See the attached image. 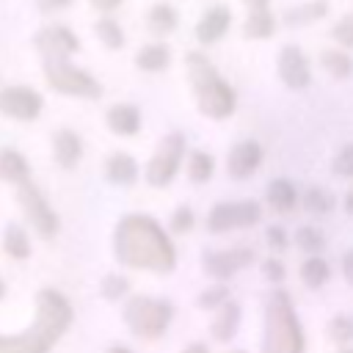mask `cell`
Here are the masks:
<instances>
[{"label":"cell","instance_id":"6da1fadb","mask_svg":"<svg viewBox=\"0 0 353 353\" xmlns=\"http://www.w3.org/2000/svg\"><path fill=\"white\" fill-rule=\"evenodd\" d=\"M113 256L130 270H149L165 276L176 268V248L171 234L143 212L121 215L113 229Z\"/></svg>","mask_w":353,"mask_h":353},{"label":"cell","instance_id":"7a4b0ae2","mask_svg":"<svg viewBox=\"0 0 353 353\" xmlns=\"http://www.w3.org/2000/svg\"><path fill=\"white\" fill-rule=\"evenodd\" d=\"M72 303L58 290L36 295V314L19 334H0V353H50L72 325Z\"/></svg>","mask_w":353,"mask_h":353},{"label":"cell","instance_id":"3957f363","mask_svg":"<svg viewBox=\"0 0 353 353\" xmlns=\"http://www.w3.org/2000/svg\"><path fill=\"white\" fill-rule=\"evenodd\" d=\"M185 74H188L193 102H196L201 116L221 121L237 110L234 88L221 77V72L215 69V63L204 52H196V50L185 52Z\"/></svg>","mask_w":353,"mask_h":353},{"label":"cell","instance_id":"277c9868","mask_svg":"<svg viewBox=\"0 0 353 353\" xmlns=\"http://www.w3.org/2000/svg\"><path fill=\"white\" fill-rule=\"evenodd\" d=\"M259 353H306L303 325L298 320V312H295L287 290H281V287L270 290L265 298Z\"/></svg>","mask_w":353,"mask_h":353},{"label":"cell","instance_id":"5b68a950","mask_svg":"<svg viewBox=\"0 0 353 353\" xmlns=\"http://www.w3.org/2000/svg\"><path fill=\"white\" fill-rule=\"evenodd\" d=\"M121 317L132 336H138L143 342H154L168 331V325L174 320V303L168 298L132 295V298H127Z\"/></svg>","mask_w":353,"mask_h":353},{"label":"cell","instance_id":"8992f818","mask_svg":"<svg viewBox=\"0 0 353 353\" xmlns=\"http://www.w3.org/2000/svg\"><path fill=\"white\" fill-rule=\"evenodd\" d=\"M44 66V77L47 85L58 94L66 97H80V99H99L102 97V85L94 74H88L85 69L74 66L69 58H41Z\"/></svg>","mask_w":353,"mask_h":353},{"label":"cell","instance_id":"52a82bcc","mask_svg":"<svg viewBox=\"0 0 353 353\" xmlns=\"http://www.w3.org/2000/svg\"><path fill=\"white\" fill-rule=\"evenodd\" d=\"M182 160H185V135L168 132L146 163V171H143L146 182L152 188H168L174 182V176L179 174Z\"/></svg>","mask_w":353,"mask_h":353},{"label":"cell","instance_id":"ba28073f","mask_svg":"<svg viewBox=\"0 0 353 353\" xmlns=\"http://www.w3.org/2000/svg\"><path fill=\"white\" fill-rule=\"evenodd\" d=\"M262 221V204L254 199L240 201H218L207 212V229L212 234H223L232 229H248Z\"/></svg>","mask_w":353,"mask_h":353},{"label":"cell","instance_id":"9c48e42d","mask_svg":"<svg viewBox=\"0 0 353 353\" xmlns=\"http://www.w3.org/2000/svg\"><path fill=\"white\" fill-rule=\"evenodd\" d=\"M17 199H19V207H22V212H25L28 223L33 226V232H36L39 237H44V240H52V237L58 234V229H61V221H58L55 210L50 207V201L41 196V190L28 179V182L19 185Z\"/></svg>","mask_w":353,"mask_h":353},{"label":"cell","instance_id":"30bf717a","mask_svg":"<svg viewBox=\"0 0 353 353\" xmlns=\"http://www.w3.org/2000/svg\"><path fill=\"white\" fill-rule=\"evenodd\" d=\"M276 72L279 80L292 88V91H303L312 83V63L306 58V52L298 44H284L276 55Z\"/></svg>","mask_w":353,"mask_h":353},{"label":"cell","instance_id":"8fae6325","mask_svg":"<svg viewBox=\"0 0 353 353\" xmlns=\"http://www.w3.org/2000/svg\"><path fill=\"white\" fill-rule=\"evenodd\" d=\"M251 262H254V251L251 248H243V245L226 248V251H204V256H201L204 273L210 279L221 281V284H226L237 270L248 268Z\"/></svg>","mask_w":353,"mask_h":353},{"label":"cell","instance_id":"7c38bea8","mask_svg":"<svg viewBox=\"0 0 353 353\" xmlns=\"http://www.w3.org/2000/svg\"><path fill=\"white\" fill-rule=\"evenodd\" d=\"M44 108V99L39 91L28 85H6L0 88V113L17 121H33Z\"/></svg>","mask_w":353,"mask_h":353},{"label":"cell","instance_id":"4fadbf2b","mask_svg":"<svg viewBox=\"0 0 353 353\" xmlns=\"http://www.w3.org/2000/svg\"><path fill=\"white\" fill-rule=\"evenodd\" d=\"M36 50L41 52V58H72L80 50V39L66 28V25H50L41 28L33 39Z\"/></svg>","mask_w":353,"mask_h":353},{"label":"cell","instance_id":"5bb4252c","mask_svg":"<svg viewBox=\"0 0 353 353\" xmlns=\"http://www.w3.org/2000/svg\"><path fill=\"white\" fill-rule=\"evenodd\" d=\"M262 143L254 141V138H245V141H237L229 154H226V171L232 179H248L259 171L262 165Z\"/></svg>","mask_w":353,"mask_h":353},{"label":"cell","instance_id":"9a60e30c","mask_svg":"<svg viewBox=\"0 0 353 353\" xmlns=\"http://www.w3.org/2000/svg\"><path fill=\"white\" fill-rule=\"evenodd\" d=\"M229 28H232V8L226 3H218V6H210L201 14V19L193 28V36H196L199 44L210 47V44L221 41L229 33Z\"/></svg>","mask_w":353,"mask_h":353},{"label":"cell","instance_id":"2e32d148","mask_svg":"<svg viewBox=\"0 0 353 353\" xmlns=\"http://www.w3.org/2000/svg\"><path fill=\"white\" fill-rule=\"evenodd\" d=\"M240 320H243V309H240L237 301L229 298L223 306L215 309V317L210 323V336L215 342H232L237 328H240Z\"/></svg>","mask_w":353,"mask_h":353},{"label":"cell","instance_id":"e0dca14e","mask_svg":"<svg viewBox=\"0 0 353 353\" xmlns=\"http://www.w3.org/2000/svg\"><path fill=\"white\" fill-rule=\"evenodd\" d=\"M105 124L110 132L121 135V138H130V135H138L141 130V110L130 102H116L108 108L105 113Z\"/></svg>","mask_w":353,"mask_h":353},{"label":"cell","instance_id":"ac0fdd59","mask_svg":"<svg viewBox=\"0 0 353 353\" xmlns=\"http://www.w3.org/2000/svg\"><path fill=\"white\" fill-rule=\"evenodd\" d=\"M52 157H55V163L61 165V168H74L77 163H80V157H83V141H80V135L74 132V130H58L55 135H52Z\"/></svg>","mask_w":353,"mask_h":353},{"label":"cell","instance_id":"d6986e66","mask_svg":"<svg viewBox=\"0 0 353 353\" xmlns=\"http://www.w3.org/2000/svg\"><path fill=\"white\" fill-rule=\"evenodd\" d=\"M265 204H268L273 212H279V215L292 212L295 204H298V188H295V182H290L287 176L270 179L268 188H265Z\"/></svg>","mask_w":353,"mask_h":353},{"label":"cell","instance_id":"ffe728a7","mask_svg":"<svg viewBox=\"0 0 353 353\" xmlns=\"http://www.w3.org/2000/svg\"><path fill=\"white\" fill-rule=\"evenodd\" d=\"M105 176H108V182H113L119 188L135 185V179H138V160L132 154H127V152H113L105 160Z\"/></svg>","mask_w":353,"mask_h":353},{"label":"cell","instance_id":"44dd1931","mask_svg":"<svg viewBox=\"0 0 353 353\" xmlns=\"http://www.w3.org/2000/svg\"><path fill=\"white\" fill-rule=\"evenodd\" d=\"M135 66L141 72H149V74L165 72L171 66V47L163 44V41H152V44L141 47L138 55H135Z\"/></svg>","mask_w":353,"mask_h":353},{"label":"cell","instance_id":"7402d4cb","mask_svg":"<svg viewBox=\"0 0 353 353\" xmlns=\"http://www.w3.org/2000/svg\"><path fill=\"white\" fill-rule=\"evenodd\" d=\"M325 14H328V0H309V3L287 8L281 19H284L287 28H306V25L320 22Z\"/></svg>","mask_w":353,"mask_h":353},{"label":"cell","instance_id":"603a6c76","mask_svg":"<svg viewBox=\"0 0 353 353\" xmlns=\"http://www.w3.org/2000/svg\"><path fill=\"white\" fill-rule=\"evenodd\" d=\"M0 179L17 188L30 179V165L17 149H0Z\"/></svg>","mask_w":353,"mask_h":353},{"label":"cell","instance_id":"cb8c5ba5","mask_svg":"<svg viewBox=\"0 0 353 353\" xmlns=\"http://www.w3.org/2000/svg\"><path fill=\"white\" fill-rule=\"evenodd\" d=\"M176 25H179V14L171 3H154L146 11V28L154 36H168L176 30Z\"/></svg>","mask_w":353,"mask_h":353},{"label":"cell","instance_id":"d4e9b609","mask_svg":"<svg viewBox=\"0 0 353 353\" xmlns=\"http://www.w3.org/2000/svg\"><path fill=\"white\" fill-rule=\"evenodd\" d=\"M276 33V17L270 8H254L248 11L245 22H243V36L251 39V41H262V39H270Z\"/></svg>","mask_w":353,"mask_h":353},{"label":"cell","instance_id":"484cf974","mask_svg":"<svg viewBox=\"0 0 353 353\" xmlns=\"http://www.w3.org/2000/svg\"><path fill=\"white\" fill-rule=\"evenodd\" d=\"M185 171H188V179L193 185H204L215 174V157L210 152H204V149H193L188 154V160H185Z\"/></svg>","mask_w":353,"mask_h":353},{"label":"cell","instance_id":"4316f807","mask_svg":"<svg viewBox=\"0 0 353 353\" xmlns=\"http://www.w3.org/2000/svg\"><path fill=\"white\" fill-rule=\"evenodd\" d=\"M301 281H303V287H309V290H320L328 279H331V265L323 259V256H306L303 262H301Z\"/></svg>","mask_w":353,"mask_h":353},{"label":"cell","instance_id":"83f0119b","mask_svg":"<svg viewBox=\"0 0 353 353\" xmlns=\"http://www.w3.org/2000/svg\"><path fill=\"white\" fill-rule=\"evenodd\" d=\"M320 66L334 80H347L353 74V58L347 55V50H323L320 52Z\"/></svg>","mask_w":353,"mask_h":353},{"label":"cell","instance_id":"f1b7e54d","mask_svg":"<svg viewBox=\"0 0 353 353\" xmlns=\"http://www.w3.org/2000/svg\"><path fill=\"white\" fill-rule=\"evenodd\" d=\"M3 248L14 259H28L30 256V237L19 223H8L3 234Z\"/></svg>","mask_w":353,"mask_h":353},{"label":"cell","instance_id":"f546056e","mask_svg":"<svg viewBox=\"0 0 353 353\" xmlns=\"http://www.w3.org/2000/svg\"><path fill=\"white\" fill-rule=\"evenodd\" d=\"M94 33H97V39H99L108 50H121L124 41H127L121 25H119L113 17H99L97 25H94Z\"/></svg>","mask_w":353,"mask_h":353},{"label":"cell","instance_id":"4dcf8cb0","mask_svg":"<svg viewBox=\"0 0 353 353\" xmlns=\"http://www.w3.org/2000/svg\"><path fill=\"white\" fill-rule=\"evenodd\" d=\"M292 243H295L303 254L320 256V251L325 248V234H323V229H317V226H298Z\"/></svg>","mask_w":353,"mask_h":353},{"label":"cell","instance_id":"1f68e13d","mask_svg":"<svg viewBox=\"0 0 353 353\" xmlns=\"http://www.w3.org/2000/svg\"><path fill=\"white\" fill-rule=\"evenodd\" d=\"M303 207L312 215H328L334 210V193H328L323 185H309L303 193Z\"/></svg>","mask_w":353,"mask_h":353},{"label":"cell","instance_id":"d6a6232c","mask_svg":"<svg viewBox=\"0 0 353 353\" xmlns=\"http://www.w3.org/2000/svg\"><path fill=\"white\" fill-rule=\"evenodd\" d=\"M325 334L339 347H347V342H353V317L350 314H334L325 325Z\"/></svg>","mask_w":353,"mask_h":353},{"label":"cell","instance_id":"836d02e7","mask_svg":"<svg viewBox=\"0 0 353 353\" xmlns=\"http://www.w3.org/2000/svg\"><path fill=\"white\" fill-rule=\"evenodd\" d=\"M229 301V287L226 284H221V281H215L212 287H207V290H201L199 295H196V309H204V312H215L218 306H223Z\"/></svg>","mask_w":353,"mask_h":353},{"label":"cell","instance_id":"e575fe53","mask_svg":"<svg viewBox=\"0 0 353 353\" xmlns=\"http://www.w3.org/2000/svg\"><path fill=\"white\" fill-rule=\"evenodd\" d=\"M99 292H102L105 301H121V298H127V292H130V281H127V276H121V273H108V276L102 279V284H99Z\"/></svg>","mask_w":353,"mask_h":353},{"label":"cell","instance_id":"d590c367","mask_svg":"<svg viewBox=\"0 0 353 353\" xmlns=\"http://www.w3.org/2000/svg\"><path fill=\"white\" fill-rule=\"evenodd\" d=\"M331 39L339 44V50H353V8L334 22Z\"/></svg>","mask_w":353,"mask_h":353},{"label":"cell","instance_id":"8d00e7d4","mask_svg":"<svg viewBox=\"0 0 353 353\" xmlns=\"http://www.w3.org/2000/svg\"><path fill=\"white\" fill-rule=\"evenodd\" d=\"M193 226H196V215L188 204H179L168 218V232H174V234H188V232H193Z\"/></svg>","mask_w":353,"mask_h":353},{"label":"cell","instance_id":"74e56055","mask_svg":"<svg viewBox=\"0 0 353 353\" xmlns=\"http://www.w3.org/2000/svg\"><path fill=\"white\" fill-rule=\"evenodd\" d=\"M331 168L336 176H345V179H353V143H345L334 160H331Z\"/></svg>","mask_w":353,"mask_h":353},{"label":"cell","instance_id":"f35d334b","mask_svg":"<svg viewBox=\"0 0 353 353\" xmlns=\"http://www.w3.org/2000/svg\"><path fill=\"white\" fill-rule=\"evenodd\" d=\"M262 276H265L270 284H281V281L287 279V268H284V262H281L279 256H268V259L262 262Z\"/></svg>","mask_w":353,"mask_h":353},{"label":"cell","instance_id":"ab89813d","mask_svg":"<svg viewBox=\"0 0 353 353\" xmlns=\"http://www.w3.org/2000/svg\"><path fill=\"white\" fill-rule=\"evenodd\" d=\"M265 243L270 245V251H284L287 245H290V240H287V229H281L279 223H273V226H268L265 229Z\"/></svg>","mask_w":353,"mask_h":353},{"label":"cell","instance_id":"60d3db41","mask_svg":"<svg viewBox=\"0 0 353 353\" xmlns=\"http://www.w3.org/2000/svg\"><path fill=\"white\" fill-rule=\"evenodd\" d=\"M39 3V8L41 11H61V8H66V6H72V0H36Z\"/></svg>","mask_w":353,"mask_h":353},{"label":"cell","instance_id":"b9f144b4","mask_svg":"<svg viewBox=\"0 0 353 353\" xmlns=\"http://www.w3.org/2000/svg\"><path fill=\"white\" fill-rule=\"evenodd\" d=\"M342 276H345V281L353 287V248L342 256Z\"/></svg>","mask_w":353,"mask_h":353},{"label":"cell","instance_id":"7bdbcfd3","mask_svg":"<svg viewBox=\"0 0 353 353\" xmlns=\"http://www.w3.org/2000/svg\"><path fill=\"white\" fill-rule=\"evenodd\" d=\"M91 6H94L97 11H102V14H108V11L119 8V6H121V0H91Z\"/></svg>","mask_w":353,"mask_h":353},{"label":"cell","instance_id":"ee69618b","mask_svg":"<svg viewBox=\"0 0 353 353\" xmlns=\"http://www.w3.org/2000/svg\"><path fill=\"white\" fill-rule=\"evenodd\" d=\"M182 353H210V347L204 342H190V345H185Z\"/></svg>","mask_w":353,"mask_h":353},{"label":"cell","instance_id":"f6af8a7d","mask_svg":"<svg viewBox=\"0 0 353 353\" xmlns=\"http://www.w3.org/2000/svg\"><path fill=\"white\" fill-rule=\"evenodd\" d=\"M243 3L254 11V8H268V3H270V0H243Z\"/></svg>","mask_w":353,"mask_h":353},{"label":"cell","instance_id":"bcb514c9","mask_svg":"<svg viewBox=\"0 0 353 353\" xmlns=\"http://www.w3.org/2000/svg\"><path fill=\"white\" fill-rule=\"evenodd\" d=\"M345 210H347V215H353V188H350L347 196H345Z\"/></svg>","mask_w":353,"mask_h":353},{"label":"cell","instance_id":"7dc6e473","mask_svg":"<svg viewBox=\"0 0 353 353\" xmlns=\"http://www.w3.org/2000/svg\"><path fill=\"white\" fill-rule=\"evenodd\" d=\"M105 353H132V350H130V347H124V345H110Z\"/></svg>","mask_w":353,"mask_h":353},{"label":"cell","instance_id":"c3c4849f","mask_svg":"<svg viewBox=\"0 0 353 353\" xmlns=\"http://www.w3.org/2000/svg\"><path fill=\"white\" fill-rule=\"evenodd\" d=\"M6 295V284H3V279H0V298Z\"/></svg>","mask_w":353,"mask_h":353},{"label":"cell","instance_id":"681fc988","mask_svg":"<svg viewBox=\"0 0 353 353\" xmlns=\"http://www.w3.org/2000/svg\"><path fill=\"white\" fill-rule=\"evenodd\" d=\"M336 353H353V347H339Z\"/></svg>","mask_w":353,"mask_h":353},{"label":"cell","instance_id":"f907efd6","mask_svg":"<svg viewBox=\"0 0 353 353\" xmlns=\"http://www.w3.org/2000/svg\"><path fill=\"white\" fill-rule=\"evenodd\" d=\"M232 353H248V350H243V347H237V350H232Z\"/></svg>","mask_w":353,"mask_h":353}]
</instances>
